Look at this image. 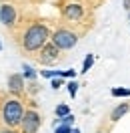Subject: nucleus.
<instances>
[{"mask_svg":"<svg viewBox=\"0 0 130 133\" xmlns=\"http://www.w3.org/2000/svg\"><path fill=\"white\" fill-rule=\"evenodd\" d=\"M48 28L40 22H34L26 28L24 32V41H22V46H24L26 52H36V50H42L46 44H48Z\"/></svg>","mask_w":130,"mask_h":133,"instance_id":"1","label":"nucleus"},{"mask_svg":"<svg viewBox=\"0 0 130 133\" xmlns=\"http://www.w3.org/2000/svg\"><path fill=\"white\" fill-rule=\"evenodd\" d=\"M24 107H22V103L18 99H8L4 101V105H2V111H0V115H2V121L6 127H16V125L22 123V119H24Z\"/></svg>","mask_w":130,"mask_h":133,"instance_id":"2","label":"nucleus"},{"mask_svg":"<svg viewBox=\"0 0 130 133\" xmlns=\"http://www.w3.org/2000/svg\"><path fill=\"white\" fill-rule=\"evenodd\" d=\"M50 42H52L54 46H58L60 50H70L72 46H76V42H78V36H76V32L68 30V28H58L56 32L52 34Z\"/></svg>","mask_w":130,"mask_h":133,"instance_id":"3","label":"nucleus"},{"mask_svg":"<svg viewBox=\"0 0 130 133\" xmlns=\"http://www.w3.org/2000/svg\"><path fill=\"white\" fill-rule=\"evenodd\" d=\"M38 129H40V115L34 109H28L24 113V119H22V131L24 133H36Z\"/></svg>","mask_w":130,"mask_h":133,"instance_id":"4","label":"nucleus"},{"mask_svg":"<svg viewBox=\"0 0 130 133\" xmlns=\"http://www.w3.org/2000/svg\"><path fill=\"white\" fill-rule=\"evenodd\" d=\"M58 46H54L52 42H48L44 49L40 50V57H38V63L40 65H52V63H56L58 61Z\"/></svg>","mask_w":130,"mask_h":133,"instance_id":"5","label":"nucleus"},{"mask_svg":"<svg viewBox=\"0 0 130 133\" xmlns=\"http://www.w3.org/2000/svg\"><path fill=\"white\" fill-rule=\"evenodd\" d=\"M0 22L4 26H14L16 24V10L12 4H2L0 6Z\"/></svg>","mask_w":130,"mask_h":133,"instance_id":"6","label":"nucleus"},{"mask_svg":"<svg viewBox=\"0 0 130 133\" xmlns=\"http://www.w3.org/2000/svg\"><path fill=\"white\" fill-rule=\"evenodd\" d=\"M64 16L68 18V20H80L82 18V6H78V4H68V6H64Z\"/></svg>","mask_w":130,"mask_h":133,"instance_id":"7","label":"nucleus"},{"mask_svg":"<svg viewBox=\"0 0 130 133\" xmlns=\"http://www.w3.org/2000/svg\"><path fill=\"white\" fill-rule=\"evenodd\" d=\"M22 87H24V79H22L20 75H10L8 77V89L12 93H20Z\"/></svg>","mask_w":130,"mask_h":133,"instance_id":"8","label":"nucleus"},{"mask_svg":"<svg viewBox=\"0 0 130 133\" xmlns=\"http://www.w3.org/2000/svg\"><path fill=\"white\" fill-rule=\"evenodd\" d=\"M128 111H130V105H128V103H122V105H118V107H116L112 113H110V121H118V119H120V117H124Z\"/></svg>","mask_w":130,"mask_h":133,"instance_id":"9","label":"nucleus"},{"mask_svg":"<svg viewBox=\"0 0 130 133\" xmlns=\"http://www.w3.org/2000/svg\"><path fill=\"white\" fill-rule=\"evenodd\" d=\"M56 115H58V117H66V115H70V109L66 107V105H58V107H56Z\"/></svg>","mask_w":130,"mask_h":133,"instance_id":"10","label":"nucleus"},{"mask_svg":"<svg viewBox=\"0 0 130 133\" xmlns=\"http://www.w3.org/2000/svg\"><path fill=\"white\" fill-rule=\"evenodd\" d=\"M92 63H94V57H92V55H88V57L84 58V66H82V73H88V69L92 66Z\"/></svg>","mask_w":130,"mask_h":133,"instance_id":"11","label":"nucleus"},{"mask_svg":"<svg viewBox=\"0 0 130 133\" xmlns=\"http://www.w3.org/2000/svg\"><path fill=\"white\" fill-rule=\"evenodd\" d=\"M112 95L114 97H130V91L128 89H112Z\"/></svg>","mask_w":130,"mask_h":133,"instance_id":"12","label":"nucleus"},{"mask_svg":"<svg viewBox=\"0 0 130 133\" xmlns=\"http://www.w3.org/2000/svg\"><path fill=\"white\" fill-rule=\"evenodd\" d=\"M56 133H72V129H70V125H58Z\"/></svg>","mask_w":130,"mask_h":133,"instance_id":"13","label":"nucleus"},{"mask_svg":"<svg viewBox=\"0 0 130 133\" xmlns=\"http://www.w3.org/2000/svg\"><path fill=\"white\" fill-rule=\"evenodd\" d=\"M70 123H74V115H66L60 119V125H70Z\"/></svg>","mask_w":130,"mask_h":133,"instance_id":"14","label":"nucleus"},{"mask_svg":"<svg viewBox=\"0 0 130 133\" xmlns=\"http://www.w3.org/2000/svg\"><path fill=\"white\" fill-rule=\"evenodd\" d=\"M76 89H78V85H76V83H70V85H68V93H70L72 97L76 95Z\"/></svg>","mask_w":130,"mask_h":133,"instance_id":"15","label":"nucleus"},{"mask_svg":"<svg viewBox=\"0 0 130 133\" xmlns=\"http://www.w3.org/2000/svg\"><path fill=\"white\" fill-rule=\"evenodd\" d=\"M24 71H26V77H30V79H34V71H32V69H28V66H26Z\"/></svg>","mask_w":130,"mask_h":133,"instance_id":"16","label":"nucleus"},{"mask_svg":"<svg viewBox=\"0 0 130 133\" xmlns=\"http://www.w3.org/2000/svg\"><path fill=\"white\" fill-rule=\"evenodd\" d=\"M76 73L74 71H62V77H74Z\"/></svg>","mask_w":130,"mask_h":133,"instance_id":"17","label":"nucleus"},{"mask_svg":"<svg viewBox=\"0 0 130 133\" xmlns=\"http://www.w3.org/2000/svg\"><path fill=\"white\" fill-rule=\"evenodd\" d=\"M0 133H14V131H12V129H10V127H8V129H2V131H0Z\"/></svg>","mask_w":130,"mask_h":133,"instance_id":"18","label":"nucleus"},{"mask_svg":"<svg viewBox=\"0 0 130 133\" xmlns=\"http://www.w3.org/2000/svg\"><path fill=\"white\" fill-rule=\"evenodd\" d=\"M72 133H78V129H74V131H72Z\"/></svg>","mask_w":130,"mask_h":133,"instance_id":"19","label":"nucleus"},{"mask_svg":"<svg viewBox=\"0 0 130 133\" xmlns=\"http://www.w3.org/2000/svg\"><path fill=\"white\" fill-rule=\"evenodd\" d=\"M98 133H104V131H98Z\"/></svg>","mask_w":130,"mask_h":133,"instance_id":"20","label":"nucleus"},{"mask_svg":"<svg viewBox=\"0 0 130 133\" xmlns=\"http://www.w3.org/2000/svg\"><path fill=\"white\" fill-rule=\"evenodd\" d=\"M0 49H2V44H0Z\"/></svg>","mask_w":130,"mask_h":133,"instance_id":"21","label":"nucleus"}]
</instances>
